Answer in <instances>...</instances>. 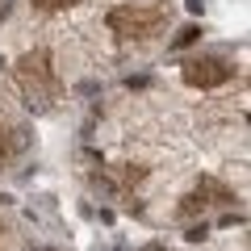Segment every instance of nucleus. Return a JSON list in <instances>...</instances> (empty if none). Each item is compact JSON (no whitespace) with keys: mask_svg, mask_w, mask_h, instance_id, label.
<instances>
[{"mask_svg":"<svg viewBox=\"0 0 251 251\" xmlns=\"http://www.w3.org/2000/svg\"><path fill=\"white\" fill-rule=\"evenodd\" d=\"M17 84L29 97V105L46 109L54 97H59V75H54V67H50V54L46 50H29L25 59L17 63Z\"/></svg>","mask_w":251,"mask_h":251,"instance_id":"1","label":"nucleus"},{"mask_svg":"<svg viewBox=\"0 0 251 251\" xmlns=\"http://www.w3.org/2000/svg\"><path fill=\"white\" fill-rule=\"evenodd\" d=\"M34 9H42V13H54V9H67V4H75V0H29Z\"/></svg>","mask_w":251,"mask_h":251,"instance_id":"5","label":"nucleus"},{"mask_svg":"<svg viewBox=\"0 0 251 251\" xmlns=\"http://www.w3.org/2000/svg\"><path fill=\"white\" fill-rule=\"evenodd\" d=\"M0 234H4V230H0Z\"/></svg>","mask_w":251,"mask_h":251,"instance_id":"6","label":"nucleus"},{"mask_svg":"<svg viewBox=\"0 0 251 251\" xmlns=\"http://www.w3.org/2000/svg\"><path fill=\"white\" fill-rule=\"evenodd\" d=\"M163 9H143V4H126V9H113L109 13V29L126 42H147L163 29Z\"/></svg>","mask_w":251,"mask_h":251,"instance_id":"2","label":"nucleus"},{"mask_svg":"<svg viewBox=\"0 0 251 251\" xmlns=\"http://www.w3.org/2000/svg\"><path fill=\"white\" fill-rule=\"evenodd\" d=\"M17 134V130H9V126H0V159H9L13 151H17L21 147V138H13Z\"/></svg>","mask_w":251,"mask_h":251,"instance_id":"4","label":"nucleus"},{"mask_svg":"<svg viewBox=\"0 0 251 251\" xmlns=\"http://www.w3.org/2000/svg\"><path fill=\"white\" fill-rule=\"evenodd\" d=\"M230 75H234L230 63L214 59V54H201V59L184 63V84H193V88H218V84H226Z\"/></svg>","mask_w":251,"mask_h":251,"instance_id":"3","label":"nucleus"}]
</instances>
